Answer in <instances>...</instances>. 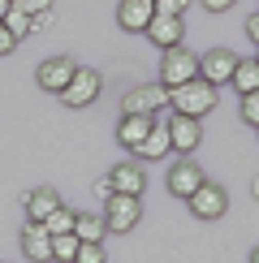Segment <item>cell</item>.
<instances>
[{
    "label": "cell",
    "mask_w": 259,
    "mask_h": 263,
    "mask_svg": "<svg viewBox=\"0 0 259 263\" xmlns=\"http://www.w3.org/2000/svg\"><path fill=\"white\" fill-rule=\"evenodd\" d=\"M169 108L203 121V117L216 108V86L208 78H190V82H181V86H173V91H169Z\"/></svg>",
    "instance_id": "6da1fadb"
},
{
    "label": "cell",
    "mask_w": 259,
    "mask_h": 263,
    "mask_svg": "<svg viewBox=\"0 0 259 263\" xmlns=\"http://www.w3.org/2000/svg\"><path fill=\"white\" fill-rule=\"evenodd\" d=\"M134 112V117H156V112H169V86L164 82H147V86H134V91L121 95V117Z\"/></svg>",
    "instance_id": "7a4b0ae2"
},
{
    "label": "cell",
    "mask_w": 259,
    "mask_h": 263,
    "mask_svg": "<svg viewBox=\"0 0 259 263\" xmlns=\"http://www.w3.org/2000/svg\"><path fill=\"white\" fill-rule=\"evenodd\" d=\"M190 78H199V57L177 43V48H169L164 57H160V82L173 91V86H181V82H190Z\"/></svg>",
    "instance_id": "3957f363"
},
{
    "label": "cell",
    "mask_w": 259,
    "mask_h": 263,
    "mask_svg": "<svg viewBox=\"0 0 259 263\" xmlns=\"http://www.w3.org/2000/svg\"><path fill=\"white\" fill-rule=\"evenodd\" d=\"M186 203H190V216H199V220H220L229 212V194H225L220 181H203Z\"/></svg>",
    "instance_id": "277c9868"
},
{
    "label": "cell",
    "mask_w": 259,
    "mask_h": 263,
    "mask_svg": "<svg viewBox=\"0 0 259 263\" xmlns=\"http://www.w3.org/2000/svg\"><path fill=\"white\" fill-rule=\"evenodd\" d=\"M143 216V203L134 194H108L104 199V220H108V233H130Z\"/></svg>",
    "instance_id": "5b68a950"
},
{
    "label": "cell",
    "mask_w": 259,
    "mask_h": 263,
    "mask_svg": "<svg viewBox=\"0 0 259 263\" xmlns=\"http://www.w3.org/2000/svg\"><path fill=\"white\" fill-rule=\"evenodd\" d=\"M164 125H169V142H173V151H181V156H194V147L203 142V125H199V117H186V112H173V108H169Z\"/></svg>",
    "instance_id": "8992f818"
},
{
    "label": "cell",
    "mask_w": 259,
    "mask_h": 263,
    "mask_svg": "<svg viewBox=\"0 0 259 263\" xmlns=\"http://www.w3.org/2000/svg\"><path fill=\"white\" fill-rule=\"evenodd\" d=\"M203 181H208V177H203V168L194 164V156H177V160H173V168H169V181H164V185H169L173 199H190Z\"/></svg>",
    "instance_id": "52a82bcc"
},
{
    "label": "cell",
    "mask_w": 259,
    "mask_h": 263,
    "mask_svg": "<svg viewBox=\"0 0 259 263\" xmlns=\"http://www.w3.org/2000/svg\"><path fill=\"white\" fill-rule=\"evenodd\" d=\"M100 95H104V78H100L95 69H78V73L69 78V86L61 91V100L69 104V108H86V104L100 100Z\"/></svg>",
    "instance_id": "ba28073f"
},
{
    "label": "cell",
    "mask_w": 259,
    "mask_h": 263,
    "mask_svg": "<svg viewBox=\"0 0 259 263\" xmlns=\"http://www.w3.org/2000/svg\"><path fill=\"white\" fill-rule=\"evenodd\" d=\"M237 61H242V57H233L229 48H212V52H203V57H199V78H208L212 86H220V82L233 78Z\"/></svg>",
    "instance_id": "9c48e42d"
},
{
    "label": "cell",
    "mask_w": 259,
    "mask_h": 263,
    "mask_svg": "<svg viewBox=\"0 0 259 263\" xmlns=\"http://www.w3.org/2000/svg\"><path fill=\"white\" fill-rule=\"evenodd\" d=\"M78 73V65H73L69 57H52V61H43L39 69H35V82L43 86V91H52V95H61L65 86H69V78Z\"/></svg>",
    "instance_id": "30bf717a"
},
{
    "label": "cell",
    "mask_w": 259,
    "mask_h": 263,
    "mask_svg": "<svg viewBox=\"0 0 259 263\" xmlns=\"http://www.w3.org/2000/svg\"><path fill=\"white\" fill-rule=\"evenodd\" d=\"M151 17H156V0H121L117 5V22H121V30H130V35H147Z\"/></svg>",
    "instance_id": "8fae6325"
},
{
    "label": "cell",
    "mask_w": 259,
    "mask_h": 263,
    "mask_svg": "<svg viewBox=\"0 0 259 263\" xmlns=\"http://www.w3.org/2000/svg\"><path fill=\"white\" fill-rule=\"evenodd\" d=\"M147 39L156 43L160 52H169V48H177V43H186V22L156 13V17H151V26H147Z\"/></svg>",
    "instance_id": "7c38bea8"
},
{
    "label": "cell",
    "mask_w": 259,
    "mask_h": 263,
    "mask_svg": "<svg viewBox=\"0 0 259 263\" xmlns=\"http://www.w3.org/2000/svg\"><path fill=\"white\" fill-rule=\"evenodd\" d=\"M108 181H113V194H134V199H143V190H147V177H143V164L138 160L117 164V168L108 173Z\"/></svg>",
    "instance_id": "4fadbf2b"
},
{
    "label": "cell",
    "mask_w": 259,
    "mask_h": 263,
    "mask_svg": "<svg viewBox=\"0 0 259 263\" xmlns=\"http://www.w3.org/2000/svg\"><path fill=\"white\" fill-rule=\"evenodd\" d=\"M22 255L30 263H48L52 259V233L39 220H26V229H22Z\"/></svg>",
    "instance_id": "5bb4252c"
},
{
    "label": "cell",
    "mask_w": 259,
    "mask_h": 263,
    "mask_svg": "<svg viewBox=\"0 0 259 263\" xmlns=\"http://www.w3.org/2000/svg\"><path fill=\"white\" fill-rule=\"evenodd\" d=\"M151 125H156V117H134V112H125L121 121H117V142L134 151L138 142H143V138L151 134Z\"/></svg>",
    "instance_id": "9a60e30c"
},
{
    "label": "cell",
    "mask_w": 259,
    "mask_h": 263,
    "mask_svg": "<svg viewBox=\"0 0 259 263\" xmlns=\"http://www.w3.org/2000/svg\"><path fill=\"white\" fill-rule=\"evenodd\" d=\"M169 151H173V142H169V125H164V121H156V125H151V134L134 147V156H138V160H164Z\"/></svg>",
    "instance_id": "2e32d148"
},
{
    "label": "cell",
    "mask_w": 259,
    "mask_h": 263,
    "mask_svg": "<svg viewBox=\"0 0 259 263\" xmlns=\"http://www.w3.org/2000/svg\"><path fill=\"white\" fill-rule=\"evenodd\" d=\"M57 207H61V194L52 190V185H39V190H30V194H26V216H30V220H39V224L48 220Z\"/></svg>",
    "instance_id": "e0dca14e"
},
{
    "label": "cell",
    "mask_w": 259,
    "mask_h": 263,
    "mask_svg": "<svg viewBox=\"0 0 259 263\" xmlns=\"http://www.w3.org/2000/svg\"><path fill=\"white\" fill-rule=\"evenodd\" d=\"M229 86H233L237 95H251V91H259V57H251V61H237V69H233Z\"/></svg>",
    "instance_id": "ac0fdd59"
},
{
    "label": "cell",
    "mask_w": 259,
    "mask_h": 263,
    "mask_svg": "<svg viewBox=\"0 0 259 263\" xmlns=\"http://www.w3.org/2000/svg\"><path fill=\"white\" fill-rule=\"evenodd\" d=\"M73 233H78V242H104V237H108V220H104V216H86V212H78Z\"/></svg>",
    "instance_id": "d6986e66"
},
{
    "label": "cell",
    "mask_w": 259,
    "mask_h": 263,
    "mask_svg": "<svg viewBox=\"0 0 259 263\" xmlns=\"http://www.w3.org/2000/svg\"><path fill=\"white\" fill-rule=\"evenodd\" d=\"M78 233H57L52 237V263H73V255H78Z\"/></svg>",
    "instance_id": "ffe728a7"
},
{
    "label": "cell",
    "mask_w": 259,
    "mask_h": 263,
    "mask_svg": "<svg viewBox=\"0 0 259 263\" xmlns=\"http://www.w3.org/2000/svg\"><path fill=\"white\" fill-rule=\"evenodd\" d=\"M73 220H78V212H69V207H57V212L43 220V229H48L52 237H57V233H73Z\"/></svg>",
    "instance_id": "44dd1931"
},
{
    "label": "cell",
    "mask_w": 259,
    "mask_h": 263,
    "mask_svg": "<svg viewBox=\"0 0 259 263\" xmlns=\"http://www.w3.org/2000/svg\"><path fill=\"white\" fill-rule=\"evenodd\" d=\"M5 26H9V30H13V35H17V39H26V35H30V30H35V17H30V13H22V9L13 5V9H9V17H5Z\"/></svg>",
    "instance_id": "7402d4cb"
},
{
    "label": "cell",
    "mask_w": 259,
    "mask_h": 263,
    "mask_svg": "<svg viewBox=\"0 0 259 263\" xmlns=\"http://www.w3.org/2000/svg\"><path fill=\"white\" fill-rule=\"evenodd\" d=\"M237 112H242V121L251 125V129H259V91L242 95V104H237Z\"/></svg>",
    "instance_id": "603a6c76"
},
{
    "label": "cell",
    "mask_w": 259,
    "mask_h": 263,
    "mask_svg": "<svg viewBox=\"0 0 259 263\" xmlns=\"http://www.w3.org/2000/svg\"><path fill=\"white\" fill-rule=\"evenodd\" d=\"M104 242H82L78 246V255H73V263H104Z\"/></svg>",
    "instance_id": "cb8c5ba5"
},
{
    "label": "cell",
    "mask_w": 259,
    "mask_h": 263,
    "mask_svg": "<svg viewBox=\"0 0 259 263\" xmlns=\"http://www.w3.org/2000/svg\"><path fill=\"white\" fill-rule=\"evenodd\" d=\"M190 9V0H156V13H164V17H181Z\"/></svg>",
    "instance_id": "d4e9b609"
},
{
    "label": "cell",
    "mask_w": 259,
    "mask_h": 263,
    "mask_svg": "<svg viewBox=\"0 0 259 263\" xmlns=\"http://www.w3.org/2000/svg\"><path fill=\"white\" fill-rule=\"evenodd\" d=\"M13 5L22 9V13H30V17H39V13H52V0H13Z\"/></svg>",
    "instance_id": "484cf974"
},
{
    "label": "cell",
    "mask_w": 259,
    "mask_h": 263,
    "mask_svg": "<svg viewBox=\"0 0 259 263\" xmlns=\"http://www.w3.org/2000/svg\"><path fill=\"white\" fill-rule=\"evenodd\" d=\"M13 48H17V35H13V30L5 26V22H0V57H9Z\"/></svg>",
    "instance_id": "4316f807"
},
{
    "label": "cell",
    "mask_w": 259,
    "mask_h": 263,
    "mask_svg": "<svg viewBox=\"0 0 259 263\" xmlns=\"http://www.w3.org/2000/svg\"><path fill=\"white\" fill-rule=\"evenodd\" d=\"M237 0H203V9H208V13H225V9H233Z\"/></svg>",
    "instance_id": "83f0119b"
},
{
    "label": "cell",
    "mask_w": 259,
    "mask_h": 263,
    "mask_svg": "<svg viewBox=\"0 0 259 263\" xmlns=\"http://www.w3.org/2000/svg\"><path fill=\"white\" fill-rule=\"evenodd\" d=\"M246 35H251V43H259V13H255L251 22H246Z\"/></svg>",
    "instance_id": "f1b7e54d"
},
{
    "label": "cell",
    "mask_w": 259,
    "mask_h": 263,
    "mask_svg": "<svg viewBox=\"0 0 259 263\" xmlns=\"http://www.w3.org/2000/svg\"><path fill=\"white\" fill-rule=\"evenodd\" d=\"M9 9H13V0H0V22L9 17Z\"/></svg>",
    "instance_id": "f546056e"
},
{
    "label": "cell",
    "mask_w": 259,
    "mask_h": 263,
    "mask_svg": "<svg viewBox=\"0 0 259 263\" xmlns=\"http://www.w3.org/2000/svg\"><path fill=\"white\" fill-rule=\"evenodd\" d=\"M251 194H255V199H259V177H255V181H251Z\"/></svg>",
    "instance_id": "4dcf8cb0"
},
{
    "label": "cell",
    "mask_w": 259,
    "mask_h": 263,
    "mask_svg": "<svg viewBox=\"0 0 259 263\" xmlns=\"http://www.w3.org/2000/svg\"><path fill=\"white\" fill-rule=\"evenodd\" d=\"M251 263H259V246H255V250H251Z\"/></svg>",
    "instance_id": "1f68e13d"
},
{
    "label": "cell",
    "mask_w": 259,
    "mask_h": 263,
    "mask_svg": "<svg viewBox=\"0 0 259 263\" xmlns=\"http://www.w3.org/2000/svg\"><path fill=\"white\" fill-rule=\"evenodd\" d=\"M255 57H259V52H255Z\"/></svg>",
    "instance_id": "d6a6232c"
}]
</instances>
